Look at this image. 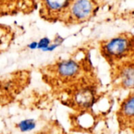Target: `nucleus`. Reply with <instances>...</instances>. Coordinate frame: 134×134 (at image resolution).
Here are the masks:
<instances>
[{"instance_id": "nucleus-1", "label": "nucleus", "mask_w": 134, "mask_h": 134, "mask_svg": "<svg viewBox=\"0 0 134 134\" xmlns=\"http://www.w3.org/2000/svg\"><path fill=\"white\" fill-rule=\"evenodd\" d=\"M132 42L125 37L111 38L104 46L105 53L111 57H120L128 53L132 47Z\"/></svg>"}, {"instance_id": "nucleus-2", "label": "nucleus", "mask_w": 134, "mask_h": 134, "mask_svg": "<svg viewBox=\"0 0 134 134\" xmlns=\"http://www.w3.org/2000/svg\"><path fill=\"white\" fill-rule=\"evenodd\" d=\"M93 9V5L90 0H77L72 5L71 13L72 15L79 20L87 17Z\"/></svg>"}, {"instance_id": "nucleus-3", "label": "nucleus", "mask_w": 134, "mask_h": 134, "mask_svg": "<svg viewBox=\"0 0 134 134\" xmlns=\"http://www.w3.org/2000/svg\"><path fill=\"white\" fill-rule=\"evenodd\" d=\"M79 71V64L74 60H66L61 62L58 66V72L64 77H71L75 75Z\"/></svg>"}, {"instance_id": "nucleus-4", "label": "nucleus", "mask_w": 134, "mask_h": 134, "mask_svg": "<svg viewBox=\"0 0 134 134\" xmlns=\"http://www.w3.org/2000/svg\"><path fill=\"white\" fill-rule=\"evenodd\" d=\"M133 67L130 66L126 68L122 74V81L123 86L127 88H132L133 86Z\"/></svg>"}, {"instance_id": "nucleus-5", "label": "nucleus", "mask_w": 134, "mask_h": 134, "mask_svg": "<svg viewBox=\"0 0 134 134\" xmlns=\"http://www.w3.org/2000/svg\"><path fill=\"white\" fill-rule=\"evenodd\" d=\"M70 0H45L46 6L53 11H59L68 5Z\"/></svg>"}, {"instance_id": "nucleus-6", "label": "nucleus", "mask_w": 134, "mask_h": 134, "mask_svg": "<svg viewBox=\"0 0 134 134\" xmlns=\"http://www.w3.org/2000/svg\"><path fill=\"white\" fill-rule=\"evenodd\" d=\"M36 126V122L34 119H25L18 124V128L21 132H29L33 130Z\"/></svg>"}, {"instance_id": "nucleus-7", "label": "nucleus", "mask_w": 134, "mask_h": 134, "mask_svg": "<svg viewBox=\"0 0 134 134\" xmlns=\"http://www.w3.org/2000/svg\"><path fill=\"white\" fill-rule=\"evenodd\" d=\"M133 97H130L129 100L123 104L122 112L128 117H133L134 113Z\"/></svg>"}, {"instance_id": "nucleus-8", "label": "nucleus", "mask_w": 134, "mask_h": 134, "mask_svg": "<svg viewBox=\"0 0 134 134\" xmlns=\"http://www.w3.org/2000/svg\"><path fill=\"white\" fill-rule=\"evenodd\" d=\"M92 99H93V96L91 95V93L88 91H86V92H82L81 93L79 94L77 97V101L80 104L87 106L92 102Z\"/></svg>"}, {"instance_id": "nucleus-9", "label": "nucleus", "mask_w": 134, "mask_h": 134, "mask_svg": "<svg viewBox=\"0 0 134 134\" xmlns=\"http://www.w3.org/2000/svg\"><path fill=\"white\" fill-rule=\"evenodd\" d=\"M37 43H38L37 49H41L42 51H45L46 49L51 44V41L49 38L44 37V38H41L38 42H37Z\"/></svg>"}, {"instance_id": "nucleus-10", "label": "nucleus", "mask_w": 134, "mask_h": 134, "mask_svg": "<svg viewBox=\"0 0 134 134\" xmlns=\"http://www.w3.org/2000/svg\"><path fill=\"white\" fill-rule=\"evenodd\" d=\"M37 46H38V43H37V42H31L29 45H28V48L30 49H37Z\"/></svg>"}]
</instances>
